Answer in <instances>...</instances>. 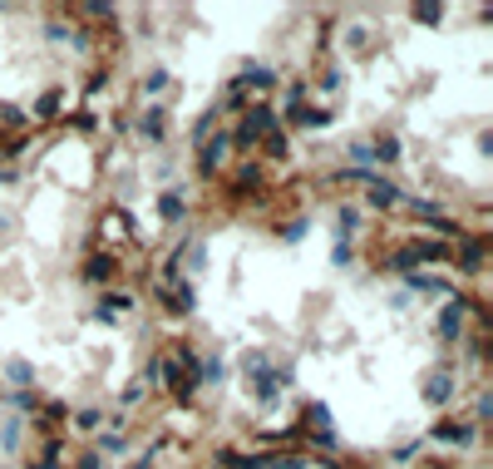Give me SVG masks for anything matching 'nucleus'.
<instances>
[{
	"instance_id": "23",
	"label": "nucleus",
	"mask_w": 493,
	"mask_h": 469,
	"mask_svg": "<svg viewBox=\"0 0 493 469\" xmlns=\"http://www.w3.org/2000/svg\"><path fill=\"white\" fill-rule=\"evenodd\" d=\"M104 425V415H99L94 405H84V410H74V430H84V435H94V430Z\"/></svg>"
},
{
	"instance_id": "31",
	"label": "nucleus",
	"mask_w": 493,
	"mask_h": 469,
	"mask_svg": "<svg viewBox=\"0 0 493 469\" xmlns=\"http://www.w3.org/2000/svg\"><path fill=\"white\" fill-rule=\"evenodd\" d=\"M321 90H325V94L341 90V70H325V74H321Z\"/></svg>"
},
{
	"instance_id": "36",
	"label": "nucleus",
	"mask_w": 493,
	"mask_h": 469,
	"mask_svg": "<svg viewBox=\"0 0 493 469\" xmlns=\"http://www.w3.org/2000/svg\"><path fill=\"white\" fill-rule=\"evenodd\" d=\"M128 469H153V455H143V459H134Z\"/></svg>"
},
{
	"instance_id": "27",
	"label": "nucleus",
	"mask_w": 493,
	"mask_h": 469,
	"mask_svg": "<svg viewBox=\"0 0 493 469\" xmlns=\"http://www.w3.org/2000/svg\"><path fill=\"white\" fill-rule=\"evenodd\" d=\"M419 449H424L419 439H410V445H400V449H394L390 459H394V465H414V459H419Z\"/></svg>"
},
{
	"instance_id": "28",
	"label": "nucleus",
	"mask_w": 493,
	"mask_h": 469,
	"mask_svg": "<svg viewBox=\"0 0 493 469\" xmlns=\"http://www.w3.org/2000/svg\"><path fill=\"white\" fill-rule=\"evenodd\" d=\"M306 228H311L306 218H291V222L281 228V238H286V242H301V238H306Z\"/></svg>"
},
{
	"instance_id": "16",
	"label": "nucleus",
	"mask_w": 493,
	"mask_h": 469,
	"mask_svg": "<svg viewBox=\"0 0 493 469\" xmlns=\"http://www.w3.org/2000/svg\"><path fill=\"white\" fill-rule=\"evenodd\" d=\"M104 238H114V242L134 238V228H128V213H124V208H108V213H104Z\"/></svg>"
},
{
	"instance_id": "22",
	"label": "nucleus",
	"mask_w": 493,
	"mask_h": 469,
	"mask_svg": "<svg viewBox=\"0 0 493 469\" xmlns=\"http://www.w3.org/2000/svg\"><path fill=\"white\" fill-rule=\"evenodd\" d=\"M262 153H266L272 163H281V159H286V134H281V129L266 134V139H262Z\"/></svg>"
},
{
	"instance_id": "26",
	"label": "nucleus",
	"mask_w": 493,
	"mask_h": 469,
	"mask_svg": "<svg viewBox=\"0 0 493 469\" xmlns=\"http://www.w3.org/2000/svg\"><path fill=\"white\" fill-rule=\"evenodd\" d=\"M306 415H311V425H316V430H331V410H325L321 400H311V405H306Z\"/></svg>"
},
{
	"instance_id": "5",
	"label": "nucleus",
	"mask_w": 493,
	"mask_h": 469,
	"mask_svg": "<svg viewBox=\"0 0 493 469\" xmlns=\"http://www.w3.org/2000/svg\"><path fill=\"white\" fill-rule=\"evenodd\" d=\"M227 149H232V143H227V134H217V139H207L203 149H197V178H212L217 169H222L227 163Z\"/></svg>"
},
{
	"instance_id": "1",
	"label": "nucleus",
	"mask_w": 493,
	"mask_h": 469,
	"mask_svg": "<svg viewBox=\"0 0 493 469\" xmlns=\"http://www.w3.org/2000/svg\"><path fill=\"white\" fill-rule=\"evenodd\" d=\"M242 376H246V390H252V400H256V405H266V410L281 400L286 386H296V380H291V366H286V360H281V366H272V356H266V351H246Z\"/></svg>"
},
{
	"instance_id": "29",
	"label": "nucleus",
	"mask_w": 493,
	"mask_h": 469,
	"mask_svg": "<svg viewBox=\"0 0 493 469\" xmlns=\"http://www.w3.org/2000/svg\"><path fill=\"white\" fill-rule=\"evenodd\" d=\"M59 420H69V405H59V400H49V405H45V425H59Z\"/></svg>"
},
{
	"instance_id": "32",
	"label": "nucleus",
	"mask_w": 493,
	"mask_h": 469,
	"mask_svg": "<svg viewBox=\"0 0 493 469\" xmlns=\"http://www.w3.org/2000/svg\"><path fill=\"white\" fill-rule=\"evenodd\" d=\"M25 149H30L25 139H5V159H20V153H25Z\"/></svg>"
},
{
	"instance_id": "20",
	"label": "nucleus",
	"mask_w": 493,
	"mask_h": 469,
	"mask_svg": "<svg viewBox=\"0 0 493 469\" xmlns=\"http://www.w3.org/2000/svg\"><path fill=\"white\" fill-rule=\"evenodd\" d=\"M35 114H39V119H55V114H65V94H59V90H45V94H39V104H35Z\"/></svg>"
},
{
	"instance_id": "33",
	"label": "nucleus",
	"mask_w": 493,
	"mask_h": 469,
	"mask_svg": "<svg viewBox=\"0 0 493 469\" xmlns=\"http://www.w3.org/2000/svg\"><path fill=\"white\" fill-rule=\"evenodd\" d=\"M350 252H355L350 242H335V252H331V257H335V262H341V267H345V262H350Z\"/></svg>"
},
{
	"instance_id": "8",
	"label": "nucleus",
	"mask_w": 493,
	"mask_h": 469,
	"mask_svg": "<svg viewBox=\"0 0 493 469\" xmlns=\"http://www.w3.org/2000/svg\"><path fill=\"white\" fill-rule=\"evenodd\" d=\"M134 129H138V139H143V143H163V134H168V109H163V104H148V109L138 114Z\"/></svg>"
},
{
	"instance_id": "11",
	"label": "nucleus",
	"mask_w": 493,
	"mask_h": 469,
	"mask_svg": "<svg viewBox=\"0 0 493 469\" xmlns=\"http://www.w3.org/2000/svg\"><path fill=\"white\" fill-rule=\"evenodd\" d=\"M335 114L331 109H306V104H286V124H296V129H325Z\"/></svg>"
},
{
	"instance_id": "34",
	"label": "nucleus",
	"mask_w": 493,
	"mask_h": 469,
	"mask_svg": "<svg viewBox=\"0 0 493 469\" xmlns=\"http://www.w3.org/2000/svg\"><path fill=\"white\" fill-rule=\"evenodd\" d=\"M345 45H355V50L365 45V30H360V25H350V30H345Z\"/></svg>"
},
{
	"instance_id": "7",
	"label": "nucleus",
	"mask_w": 493,
	"mask_h": 469,
	"mask_svg": "<svg viewBox=\"0 0 493 469\" xmlns=\"http://www.w3.org/2000/svg\"><path fill=\"white\" fill-rule=\"evenodd\" d=\"M365 203H370V208H380V213H390V208H400V203H404V193L394 188L390 178H380V173H375V178L365 183Z\"/></svg>"
},
{
	"instance_id": "14",
	"label": "nucleus",
	"mask_w": 493,
	"mask_h": 469,
	"mask_svg": "<svg viewBox=\"0 0 493 469\" xmlns=\"http://www.w3.org/2000/svg\"><path fill=\"white\" fill-rule=\"evenodd\" d=\"M114 252H89L84 257V282H99V287H104V282H114Z\"/></svg>"
},
{
	"instance_id": "37",
	"label": "nucleus",
	"mask_w": 493,
	"mask_h": 469,
	"mask_svg": "<svg viewBox=\"0 0 493 469\" xmlns=\"http://www.w3.org/2000/svg\"><path fill=\"white\" fill-rule=\"evenodd\" d=\"M25 469H49V465H39V459H30V465Z\"/></svg>"
},
{
	"instance_id": "19",
	"label": "nucleus",
	"mask_w": 493,
	"mask_h": 469,
	"mask_svg": "<svg viewBox=\"0 0 493 469\" xmlns=\"http://www.w3.org/2000/svg\"><path fill=\"white\" fill-rule=\"evenodd\" d=\"M335 232H341V242H350L355 232H360V208H350V203H345V208L335 213Z\"/></svg>"
},
{
	"instance_id": "4",
	"label": "nucleus",
	"mask_w": 493,
	"mask_h": 469,
	"mask_svg": "<svg viewBox=\"0 0 493 469\" xmlns=\"http://www.w3.org/2000/svg\"><path fill=\"white\" fill-rule=\"evenodd\" d=\"M419 395H424V405L444 410L454 395H459V376H454V370H444V366L429 370V376H424V386H419Z\"/></svg>"
},
{
	"instance_id": "10",
	"label": "nucleus",
	"mask_w": 493,
	"mask_h": 469,
	"mask_svg": "<svg viewBox=\"0 0 493 469\" xmlns=\"http://www.w3.org/2000/svg\"><path fill=\"white\" fill-rule=\"evenodd\" d=\"M473 435H479V430H473L469 420H439V425H434V439H439V445H473Z\"/></svg>"
},
{
	"instance_id": "25",
	"label": "nucleus",
	"mask_w": 493,
	"mask_h": 469,
	"mask_svg": "<svg viewBox=\"0 0 493 469\" xmlns=\"http://www.w3.org/2000/svg\"><path fill=\"white\" fill-rule=\"evenodd\" d=\"M414 21H419V25H439L444 21V5H414Z\"/></svg>"
},
{
	"instance_id": "21",
	"label": "nucleus",
	"mask_w": 493,
	"mask_h": 469,
	"mask_svg": "<svg viewBox=\"0 0 493 469\" xmlns=\"http://www.w3.org/2000/svg\"><path fill=\"white\" fill-rule=\"evenodd\" d=\"M237 188L242 193L262 188V163H242V169H237Z\"/></svg>"
},
{
	"instance_id": "13",
	"label": "nucleus",
	"mask_w": 493,
	"mask_h": 469,
	"mask_svg": "<svg viewBox=\"0 0 493 469\" xmlns=\"http://www.w3.org/2000/svg\"><path fill=\"white\" fill-rule=\"evenodd\" d=\"M158 218H163L168 228L187 222V198H183V193H173V188H168V193H158Z\"/></svg>"
},
{
	"instance_id": "9",
	"label": "nucleus",
	"mask_w": 493,
	"mask_h": 469,
	"mask_svg": "<svg viewBox=\"0 0 493 469\" xmlns=\"http://www.w3.org/2000/svg\"><path fill=\"white\" fill-rule=\"evenodd\" d=\"M404 287L419 291V297H454V282L449 277H429V272H410V277H404Z\"/></svg>"
},
{
	"instance_id": "2",
	"label": "nucleus",
	"mask_w": 493,
	"mask_h": 469,
	"mask_svg": "<svg viewBox=\"0 0 493 469\" xmlns=\"http://www.w3.org/2000/svg\"><path fill=\"white\" fill-rule=\"evenodd\" d=\"M266 134H276V114H272V104H246V109H242V124H237V129L227 134V143H232V149H242V153H252L256 143L266 139Z\"/></svg>"
},
{
	"instance_id": "15",
	"label": "nucleus",
	"mask_w": 493,
	"mask_h": 469,
	"mask_svg": "<svg viewBox=\"0 0 493 469\" xmlns=\"http://www.w3.org/2000/svg\"><path fill=\"white\" fill-rule=\"evenodd\" d=\"M5 380H10V386H15V390H30V386H35V366H30V360H5Z\"/></svg>"
},
{
	"instance_id": "24",
	"label": "nucleus",
	"mask_w": 493,
	"mask_h": 469,
	"mask_svg": "<svg viewBox=\"0 0 493 469\" xmlns=\"http://www.w3.org/2000/svg\"><path fill=\"white\" fill-rule=\"evenodd\" d=\"M168 84H173V74H168V70H148L143 74V94H158V90H168Z\"/></svg>"
},
{
	"instance_id": "6",
	"label": "nucleus",
	"mask_w": 493,
	"mask_h": 469,
	"mask_svg": "<svg viewBox=\"0 0 493 469\" xmlns=\"http://www.w3.org/2000/svg\"><path fill=\"white\" fill-rule=\"evenodd\" d=\"M158 301H163V311H173V317H187L193 311V282H168V287H158Z\"/></svg>"
},
{
	"instance_id": "17",
	"label": "nucleus",
	"mask_w": 493,
	"mask_h": 469,
	"mask_svg": "<svg viewBox=\"0 0 493 469\" xmlns=\"http://www.w3.org/2000/svg\"><path fill=\"white\" fill-rule=\"evenodd\" d=\"M400 159H404L400 139H375L370 143V163H400Z\"/></svg>"
},
{
	"instance_id": "35",
	"label": "nucleus",
	"mask_w": 493,
	"mask_h": 469,
	"mask_svg": "<svg viewBox=\"0 0 493 469\" xmlns=\"http://www.w3.org/2000/svg\"><path fill=\"white\" fill-rule=\"evenodd\" d=\"M143 400V386H124V405H138Z\"/></svg>"
},
{
	"instance_id": "18",
	"label": "nucleus",
	"mask_w": 493,
	"mask_h": 469,
	"mask_svg": "<svg viewBox=\"0 0 493 469\" xmlns=\"http://www.w3.org/2000/svg\"><path fill=\"white\" fill-rule=\"evenodd\" d=\"M222 380H227V366L217 356L197 360V386H222Z\"/></svg>"
},
{
	"instance_id": "12",
	"label": "nucleus",
	"mask_w": 493,
	"mask_h": 469,
	"mask_svg": "<svg viewBox=\"0 0 493 469\" xmlns=\"http://www.w3.org/2000/svg\"><path fill=\"white\" fill-rule=\"evenodd\" d=\"M459 272H469V277H479L483 272V257H489V248H483V238H459Z\"/></svg>"
},
{
	"instance_id": "30",
	"label": "nucleus",
	"mask_w": 493,
	"mask_h": 469,
	"mask_svg": "<svg viewBox=\"0 0 493 469\" xmlns=\"http://www.w3.org/2000/svg\"><path fill=\"white\" fill-rule=\"evenodd\" d=\"M79 469H104V455H99V449H89V455H79Z\"/></svg>"
},
{
	"instance_id": "3",
	"label": "nucleus",
	"mask_w": 493,
	"mask_h": 469,
	"mask_svg": "<svg viewBox=\"0 0 493 469\" xmlns=\"http://www.w3.org/2000/svg\"><path fill=\"white\" fill-rule=\"evenodd\" d=\"M469 311H483L473 297H459L454 291V301H444V311H439V341H463V317Z\"/></svg>"
}]
</instances>
